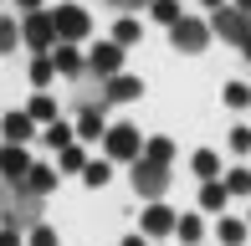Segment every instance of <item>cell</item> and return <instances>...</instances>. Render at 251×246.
Here are the masks:
<instances>
[{
  "mask_svg": "<svg viewBox=\"0 0 251 246\" xmlns=\"http://www.w3.org/2000/svg\"><path fill=\"white\" fill-rule=\"evenodd\" d=\"M0 221L16 226V231L41 226V190H31L26 180H5V190H0Z\"/></svg>",
  "mask_w": 251,
  "mask_h": 246,
  "instance_id": "1",
  "label": "cell"
},
{
  "mask_svg": "<svg viewBox=\"0 0 251 246\" xmlns=\"http://www.w3.org/2000/svg\"><path fill=\"white\" fill-rule=\"evenodd\" d=\"M133 190H139L144 200H159L169 190V164H159V159H133Z\"/></svg>",
  "mask_w": 251,
  "mask_h": 246,
  "instance_id": "2",
  "label": "cell"
},
{
  "mask_svg": "<svg viewBox=\"0 0 251 246\" xmlns=\"http://www.w3.org/2000/svg\"><path fill=\"white\" fill-rule=\"evenodd\" d=\"M102 144H108V159H139L144 154V139L133 123H113L108 133H102Z\"/></svg>",
  "mask_w": 251,
  "mask_h": 246,
  "instance_id": "3",
  "label": "cell"
},
{
  "mask_svg": "<svg viewBox=\"0 0 251 246\" xmlns=\"http://www.w3.org/2000/svg\"><path fill=\"white\" fill-rule=\"evenodd\" d=\"M215 36L241 41V47H246V41H251V16L241 5H221V10H215Z\"/></svg>",
  "mask_w": 251,
  "mask_h": 246,
  "instance_id": "4",
  "label": "cell"
},
{
  "mask_svg": "<svg viewBox=\"0 0 251 246\" xmlns=\"http://www.w3.org/2000/svg\"><path fill=\"white\" fill-rule=\"evenodd\" d=\"M21 41H26V47H36V51H47L51 41H62V36H56V16H47V10H31L26 26H21Z\"/></svg>",
  "mask_w": 251,
  "mask_h": 246,
  "instance_id": "5",
  "label": "cell"
},
{
  "mask_svg": "<svg viewBox=\"0 0 251 246\" xmlns=\"http://www.w3.org/2000/svg\"><path fill=\"white\" fill-rule=\"evenodd\" d=\"M56 16V36L62 41H82L87 31H93V16H87L82 5H62V10H51Z\"/></svg>",
  "mask_w": 251,
  "mask_h": 246,
  "instance_id": "6",
  "label": "cell"
},
{
  "mask_svg": "<svg viewBox=\"0 0 251 246\" xmlns=\"http://www.w3.org/2000/svg\"><path fill=\"white\" fill-rule=\"evenodd\" d=\"M169 41H175L179 51H200L205 41H210V26H205V21H185V16H179L175 26H169Z\"/></svg>",
  "mask_w": 251,
  "mask_h": 246,
  "instance_id": "7",
  "label": "cell"
},
{
  "mask_svg": "<svg viewBox=\"0 0 251 246\" xmlns=\"http://www.w3.org/2000/svg\"><path fill=\"white\" fill-rule=\"evenodd\" d=\"M118 62H123L118 41H98L93 57H87V72H93V77H118Z\"/></svg>",
  "mask_w": 251,
  "mask_h": 246,
  "instance_id": "8",
  "label": "cell"
},
{
  "mask_svg": "<svg viewBox=\"0 0 251 246\" xmlns=\"http://www.w3.org/2000/svg\"><path fill=\"white\" fill-rule=\"evenodd\" d=\"M0 174H5V180H26L31 174V159H26L21 144H5V149H0Z\"/></svg>",
  "mask_w": 251,
  "mask_h": 246,
  "instance_id": "9",
  "label": "cell"
},
{
  "mask_svg": "<svg viewBox=\"0 0 251 246\" xmlns=\"http://www.w3.org/2000/svg\"><path fill=\"white\" fill-rule=\"evenodd\" d=\"M175 226H179V221H175L169 205H149V210H144V231H149V236H169Z\"/></svg>",
  "mask_w": 251,
  "mask_h": 246,
  "instance_id": "10",
  "label": "cell"
},
{
  "mask_svg": "<svg viewBox=\"0 0 251 246\" xmlns=\"http://www.w3.org/2000/svg\"><path fill=\"white\" fill-rule=\"evenodd\" d=\"M0 128H5V144H26L31 128H36V118L31 113H10V118H0Z\"/></svg>",
  "mask_w": 251,
  "mask_h": 246,
  "instance_id": "11",
  "label": "cell"
},
{
  "mask_svg": "<svg viewBox=\"0 0 251 246\" xmlns=\"http://www.w3.org/2000/svg\"><path fill=\"white\" fill-rule=\"evenodd\" d=\"M139 93H144L139 77H108V103H133Z\"/></svg>",
  "mask_w": 251,
  "mask_h": 246,
  "instance_id": "12",
  "label": "cell"
},
{
  "mask_svg": "<svg viewBox=\"0 0 251 246\" xmlns=\"http://www.w3.org/2000/svg\"><path fill=\"white\" fill-rule=\"evenodd\" d=\"M82 108H108V82H82L77 87V113H82Z\"/></svg>",
  "mask_w": 251,
  "mask_h": 246,
  "instance_id": "13",
  "label": "cell"
},
{
  "mask_svg": "<svg viewBox=\"0 0 251 246\" xmlns=\"http://www.w3.org/2000/svg\"><path fill=\"white\" fill-rule=\"evenodd\" d=\"M56 72H62V77H77V72H82V51H77L72 47V41H67V47H56Z\"/></svg>",
  "mask_w": 251,
  "mask_h": 246,
  "instance_id": "14",
  "label": "cell"
},
{
  "mask_svg": "<svg viewBox=\"0 0 251 246\" xmlns=\"http://www.w3.org/2000/svg\"><path fill=\"white\" fill-rule=\"evenodd\" d=\"M226 200H231V190H226V180H205V190H200V205H205V210H221Z\"/></svg>",
  "mask_w": 251,
  "mask_h": 246,
  "instance_id": "15",
  "label": "cell"
},
{
  "mask_svg": "<svg viewBox=\"0 0 251 246\" xmlns=\"http://www.w3.org/2000/svg\"><path fill=\"white\" fill-rule=\"evenodd\" d=\"M77 133H82V139H98V133H108V128H102V113H98V108H82V113H77Z\"/></svg>",
  "mask_w": 251,
  "mask_h": 246,
  "instance_id": "16",
  "label": "cell"
},
{
  "mask_svg": "<svg viewBox=\"0 0 251 246\" xmlns=\"http://www.w3.org/2000/svg\"><path fill=\"white\" fill-rule=\"evenodd\" d=\"M36 123H56V98L51 93H41V98H31V108H26Z\"/></svg>",
  "mask_w": 251,
  "mask_h": 246,
  "instance_id": "17",
  "label": "cell"
},
{
  "mask_svg": "<svg viewBox=\"0 0 251 246\" xmlns=\"http://www.w3.org/2000/svg\"><path fill=\"white\" fill-rule=\"evenodd\" d=\"M26 185H31V190H41V195H47V190L56 185V170H51V164H31V174H26Z\"/></svg>",
  "mask_w": 251,
  "mask_h": 246,
  "instance_id": "18",
  "label": "cell"
},
{
  "mask_svg": "<svg viewBox=\"0 0 251 246\" xmlns=\"http://www.w3.org/2000/svg\"><path fill=\"white\" fill-rule=\"evenodd\" d=\"M16 41H21V26L10 16H0V57H10V51H16Z\"/></svg>",
  "mask_w": 251,
  "mask_h": 246,
  "instance_id": "19",
  "label": "cell"
},
{
  "mask_svg": "<svg viewBox=\"0 0 251 246\" xmlns=\"http://www.w3.org/2000/svg\"><path fill=\"white\" fill-rule=\"evenodd\" d=\"M139 36H144V26H139V21H128V16H123L118 26H113V41H118V47H133Z\"/></svg>",
  "mask_w": 251,
  "mask_h": 246,
  "instance_id": "20",
  "label": "cell"
},
{
  "mask_svg": "<svg viewBox=\"0 0 251 246\" xmlns=\"http://www.w3.org/2000/svg\"><path fill=\"white\" fill-rule=\"evenodd\" d=\"M56 170H87V159H82V149H77V144H67V149L56 154Z\"/></svg>",
  "mask_w": 251,
  "mask_h": 246,
  "instance_id": "21",
  "label": "cell"
},
{
  "mask_svg": "<svg viewBox=\"0 0 251 246\" xmlns=\"http://www.w3.org/2000/svg\"><path fill=\"white\" fill-rule=\"evenodd\" d=\"M144 154L159 159V164H169V159H175V144H169V139H149V144H144Z\"/></svg>",
  "mask_w": 251,
  "mask_h": 246,
  "instance_id": "22",
  "label": "cell"
},
{
  "mask_svg": "<svg viewBox=\"0 0 251 246\" xmlns=\"http://www.w3.org/2000/svg\"><path fill=\"white\" fill-rule=\"evenodd\" d=\"M226 190L231 195H251V170H231L226 174Z\"/></svg>",
  "mask_w": 251,
  "mask_h": 246,
  "instance_id": "23",
  "label": "cell"
},
{
  "mask_svg": "<svg viewBox=\"0 0 251 246\" xmlns=\"http://www.w3.org/2000/svg\"><path fill=\"white\" fill-rule=\"evenodd\" d=\"M51 72H56V62L47 57V51H41V57L31 62V82H51Z\"/></svg>",
  "mask_w": 251,
  "mask_h": 246,
  "instance_id": "24",
  "label": "cell"
},
{
  "mask_svg": "<svg viewBox=\"0 0 251 246\" xmlns=\"http://www.w3.org/2000/svg\"><path fill=\"white\" fill-rule=\"evenodd\" d=\"M47 144H51L56 154H62L67 144H72V128H67V123H51V128H47Z\"/></svg>",
  "mask_w": 251,
  "mask_h": 246,
  "instance_id": "25",
  "label": "cell"
},
{
  "mask_svg": "<svg viewBox=\"0 0 251 246\" xmlns=\"http://www.w3.org/2000/svg\"><path fill=\"white\" fill-rule=\"evenodd\" d=\"M221 241L226 246H241L246 241V226H241V221H221Z\"/></svg>",
  "mask_w": 251,
  "mask_h": 246,
  "instance_id": "26",
  "label": "cell"
},
{
  "mask_svg": "<svg viewBox=\"0 0 251 246\" xmlns=\"http://www.w3.org/2000/svg\"><path fill=\"white\" fill-rule=\"evenodd\" d=\"M175 231H179V241H200V231H205V226H200V216H179V226H175Z\"/></svg>",
  "mask_w": 251,
  "mask_h": 246,
  "instance_id": "27",
  "label": "cell"
},
{
  "mask_svg": "<svg viewBox=\"0 0 251 246\" xmlns=\"http://www.w3.org/2000/svg\"><path fill=\"white\" fill-rule=\"evenodd\" d=\"M215 164H221V159H215L210 149H200V154H195V174H200V180H215Z\"/></svg>",
  "mask_w": 251,
  "mask_h": 246,
  "instance_id": "28",
  "label": "cell"
},
{
  "mask_svg": "<svg viewBox=\"0 0 251 246\" xmlns=\"http://www.w3.org/2000/svg\"><path fill=\"white\" fill-rule=\"evenodd\" d=\"M26 246H56V231L51 226H31L26 231Z\"/></svg>",
  "mask_w": 251,
  "mask_h": 246,
  "instance_id": "29",
  "label": "cell"
},
{
  "mask_svg": "<svg viewBox=\"0 0 251 246\" xmlns=\"http://www.w3.org/2000/svg\"><path fill=\"white\" fill-rule=\"evenodd\" d=\"M154 21L175 26V21H179V5H175V0H154Z\"/></svg>",
  "mask_w": 251,
  "mask_h": 246,
  "instance_id": "30",
  "label": "cell"
},
{
  "mask_svg": "<svg viewBox=\"0 0 251 246\" xmlns=\"http://www.w3.org/2000/svg\"><path fill=\"white\" fill-rule=\"evenodd\" d=\"M226 103H231V108H246L251 103V87L246 82H231V87H226Z\"/></svg>",
  "mask_w": 251,
  "mask_h": 246,
  "instance_id": "31",
  "label": "cell"
},
{
  "mask_svg": "<svg viewBox=\"0 0 251 246\" xmlns=\"http://www.w3.org/2000/svg\"><path fill=\"white\" fill-rule=\"evenodd\" d=\"M82 174H87V185H108V174H113V170H108V164H87Z\"/></svg>",
  "mask_w": 251,
  "mask_h": 246,
  "instance_id": "32",
  "label": "cell"
},
{
  "mask_svg": "<svg viewBox=\"0 0 251 246\" xmlns=\"http://www.w3.org/2000/svg\"><path fill=\"white\" fill-rule=\"evenodd\" d=\"M231 149H236V154L251 149V128H236V133H231Z\"/></svg>",
  "mask_w": 251,
  "mask_h": 246,
  "instance_id": "33",
  "label": "cell"
},
{
  "mask_svg": "<svg viewBox=\"0 0 251 246\" xmlns=\"http://www.w3.org/2000/svg\"><path fill=\"white\" fill-rule=\"evenodd\" d=\"M0 246H21V231H16V226H5V231H0Z\"/></svg>",
  "mask_w": 251,
  "mask_h": 246,
  "instance_id": "34",
  "label": "cell"
},
{
  "mask_svg": "<svg viewBox=\"0 0 251 246\" xmlns=\"http://www.w3.org/2000/svg\"><path fill=\"white\" fill-rule=\"evenodd\" d=\"M108 5H118V10H139V5H154V0H108Z\"/></svg>",
  "mask_w": 251,
  "mask_h": 246,
  "instance_id": "35",
  "label": "cell"
},
{
  "mask_svg": "<svg viewBox=\"0 0 251 246\" xmlns=\"http://www.w3.org/2000/svg\"><path fill=\"white\" fill-rule=\"evenodd\" d=\"M123 246H149V241H144V236H128V241H123Z\"/></svg>",
  "mask_w": 251,
  "mask_h": 246,
  "instance_id": "36",
  "label": "cell"
},
{
  "mask_svg": "<svg viewBox=\"0 0 251 246\" xmlns=\"http://www.w3.org/2000/svg\"><path fill=\"white\" fill-rule=\"evenodd\" d=\"M16 5H26V10H36V5H41V0H16Z\"/></svg>",
  "mask_w": 251,
  "mask_h": 246,
  "instance_id": "37",
  "label": "cell"
},
{
  "mask_svg": "<svg viewBox=\"0 0 251 246\" xmlns=\"http://www.w3.org/2000/svg\"><path fill=\"white\" fill-rule=\"evenodd\" d=\"M205 5H210V10H221V5H226V0H205Z\"/></svg>",
  "mask_w": 251,
  "mask_h": 246,
  "instance_id": "38",
  "label": "cell"
},
{
  "mask_svg": "<svg viewBox=\"0 0 251 246\" xmlns=\"http://www.w3.org/2000/svg\"><path fill=\"white\" fill-rule=\"evenodd\" d=\"M236 5H241V10H246V16H251V0H236Z\"/></svg>",
  "mask_w": 251,
  "mask_h": 246,
  "instance_id": "39",
  "label": "cell"
},
{
  "mask_svg": "<svg viewBox=\"0 0 251 246\" xmlns=\"http://www.w3.org/2000/svg\"><path fill=\"white\" fill-rule=\"evenodd\" d=\"M241 51H246V57H251V41H246V47H241Z\"/></svg>",
  "mask_w": 251,
  "mask_h": 246,
  "instance_id": "40",
  "label": "cell"
}]
</instances>
